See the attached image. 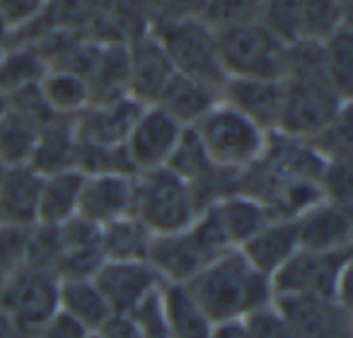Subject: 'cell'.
<instances>
[{
    "label": "cell",
    "instance_id": "1",
    "mask_svg": "<svg viewBox=\"0 0 353 338\" xmlns=\"http://www.w3.org/2000/svg\"><path fill=\"white\" fill-rule=\"evenodd\" d=\"M184 288L213 326L245 319L247 314L274 302L271 278L259 273L240 249H230L213 259Z\"/></svg>",
    "mask_w": 353,
    "mask_h": 338
},
{
    "label": "cell",
    "instance_id": "2",
    "mask_svg": "<svg viewBox=\"0 0 353 338\" xmlns=\"http://www.w3.org/2000/svg\"><path fill=\"white\" fill-rule=\"evenodd\" d=\"M230 249L216 213L208 206L187 230L152 237L148 264L160 275L162 285H187L203 266Z\"/></svg>",
    "mask_w": 353,
    "mask_h": 338
},
{
    "label": "cell",
    "instance_id": "3",
    "mask_svg": "<svg viewBox=\"0 0 353 338\" xmlns=\"http://www.w3.org/2000/svg\"><path fill=\"white\" fill-rule=\"evenodd\" d=\"M192 131L213 165L237 174L256 165L269 142V133L223 99L201 121L194 123Z\"/></svg>",
    "mask_w": 353,
    "mask_h": 338
},
{
    "label": "cell",
    "instance_id": "4",
    "mask_svg": "<svg viewBox=\"0 0 353 338\" xmlns=\"http://www.w3.org/2000/svg\"><path fill=\"white\" fill-rule=\"evenodd\" d=\"M199 213L201 208L196 206L192 189L167 167L133 177L131 215L152 237L187 230Z\"/></svg>",
    "mask_w": 353,
    "mask_h": 338
},
{
    "label": "cell",
    "instance_id": "5",
    "mask_svg": "<svg viewBox=\"0 0 353 338\" xmlns=\"http://www.w3.org/2000/svg\"><path fill=\"white\" fill-rule=\"evenodd\" d=\"M150 32L162 44L174 73L223 87L225 73L218 54V32L211 30L201 17L155 22L150 25Z\"/></svg>",
    "mask_w": 353,
    "mask_h": 338
},
{
    "label": "cell",
    "instance_id": "6",
    "mask_svg": "<svg viewBox=\"0 0 353 338\" xmlns=\"http://www.w3.org/2000/svg\"><path fill=\"white\" fill-rule=\"evenodd\" d=\"M348 268L351 251H319L298 249L274 275V297H327L348 302Z\"/></svg>",
    "mask_w": 353,
    "mask_h": 338
},
{
    "label": "cell",
    "instance_id": "7",
    "mask_svg": "<svg viewBox=\"0 0 353 338\" xmlns=\"http://www.w3.org/2000/svg\"><path fill=\"white\" fill-rule=\"evenodd\" d=\"M285 49L259 22L218 32V54L228 78L285 80Z\"/></svg>",
    "mask_w": 353,
    "mask_h": 338
},
{
    "label": "cell",
    "instance_id": "8",
    "mask_svg": "<svg viewBox=\"0 0 353 338\" xmlns=\"http://www.w3.org/2000/svg\"><path fill=\"white\" fill-rule=\"evenodd\" d=\"M283 83V109H281L279 131H276L281 136L310 140L351 104L327 83L322 73L293 75Z\"/></svg>",
    "mask_w": 353,
    "mask_h": 338
},
{
    "label": "cell",
    "instance_id": "9",
    "mask_svg": "<svg viewBox=\"0 0 353 338\" xmlns=\"http://www.w3.org/2000/svg\"><path fill=\"white\" fill-rule=\"evenodd\" d=\"M59 285L54 271L22 266L10 275L0 293V309L27 333L34 331L59 309Z\"/></svg>",
    "mask_w": 353,
    "mask_h": 338
},
{
    "label": "cell",
    "instance_id": "10",
    "mask_svg": "<svg viewBox=\"0 0 353 338\" xmlns=\"http://www.w3.org/2000/svg\"><path fill=\"white\" fill-rule=\"evenodd\" d=\"M184 131L187 128L182 123H176L160 107H155V104L143 107V112L138 114L136 123L131 126L126 140H123L133 172L141 174L167 167V162L172 160L176 145L182 140Z\"/></svg>",
    "mask_w": 353,
    "mask_h": 338
},
{
    "label": "cell",
    "instance_id": "11",
    "mask_svg": "<svg viewBox=\"0 0 353 338\" xmlns=\"http://www.w3.org/2000/svg\"><path fill=\"white\" fill-rule=\"evenodd\" d=\"M293 338H353L351 304L327 297H274Z\"/></svg>",
    "mask_w": 353,
    "mask_h": 338
},
{
    "label": "cell",
    "instance_id": "12",
    "mask_svg": "<svg viewBox=\"0 0 353 338\" xmlns=\"http://www.w3.org/2000/svg\"><path fill=\"white\" fill-rule=\"evenodd\" d=\"M92 283L107 299L112 314L131 317L148 297L162 288L160 275L148 261H104Z\"/></svg>",
    "mask_w": 353,
    "mask_h": 338
},
{
    "label": "cell",
    "instance_id": "13",
    "mask_svg": "<svg viewBox=\"0 0 353 338\" xmlns=\"http://www.w3.org/2000/svg\"><path fill=\"white\" fill-rule=\"evenodd\" d=\"M126 54H128V80H126V92L143 107H150L157 102L162 87L167 80L174 75L170 59H167L162 44L155 39L150 30L143 34L133 36L126 41Z\"/></svg>",
    "mask_w": 353,
    "mask_h": 338
},
{
    "label": "cell",
    "instance_id": "14",
    "mask_svg": "<svg viewBox=\"0 0 353 338\" xmlns=\"http://www.w3.org/2000/svg\"><path fill=\"white\" fill-rule=\"evenodd\" d=\"M141 112L143 104L128 94L90 102L73 118L78 140L92 142V145H123Z\"/></svg>",
    "mask_w": 353,
    "mask_h": 338
},
{
    "label": "cell",
    "instance_id": "15",
    "mask_svg": "<svg viewBox=\"0 0 353 338\" xmlns=\"http://www.w3.org/2000/svg\"><path fill=\"white\" fill-rule=\"evenodd\" d=\"M295 227H298L300 249L319 251V254L351 251L353 215L348 208H341L322 198L295 218Z\"/></svg>",
    "mask_w": 353,
    "mask_h": 338
},
{
    "label": "cell",
    "instance_id": "16",
    "mask_svg": "<svg viewBox=\"0 0 353 338\" xmlns=\"http://www.w3.org/2000/svg\"><path fill=\"white\" fill-rule=\"evenodd\" d=\"M285 83L283 80H250L228 78L221 87V99L235 112L254 121L261 131H279L281 109H283Z\"/></svg>",
    "mask_w": 353,
    "mask_h": 338
},
{
    "label": "cell",
    "instance_id": "17",
    "mask_svg": "<svg viewBox=\"0 0 353 338\" xmlns=\"http://www.w3.org/2000/svg\"><path fill=\"white\" fill-rule=\"evenodd\" d=\"M133 177L131 174H92V177H85L78 203V218L88 220L94 227H104L109 222L131 215Z\"/></svg>",
    "mask_w": 353,
    "mask_h": 338
},
{
    "label": "cell",
    "instance_id": "18",
    "mask_svg": "<svg viewBox=\"0 0 353 338\" xmlns=\"http://www.w3.org/2000/svg\"><path fill=\"white\" fill-rule=\"evenodd\" d=\"M298 249H300V244H298L295 218H271L261 230H256L254 235L240 246L242 256H245L259 273L269 275V278Z\"/></svg>",
    "mask_w": 353,
    "mask_h": 338
},
{
    "label": "cell",
    "instance_id": "19",
    "mask_svg": "<svg viewBox=\"0 0 353 338\" xmlns=\"http://www.w3.org/2000/svg\"><path fill=\"white\" fill-rule=\"evenodd\" d=\"M218 102H221V87H213V85L201 83V80L174 73L167 80L165 87H162L155 107H160L165 114H170L184 128H192Z\"/></svg>",
    "mask_w": 353,
    "mask_h": 338
},
{
    "label": "cell",
    "instance_id": "20",
    "mask_svg": "<svg viewBox=\"0 0 353 338\" xmlns=\"http://www.w3.org/2000/svg\"><path fill=\"white\" fill-rule=\"evenodd\" d=\"M75 157H78L75 121L65 116H54L46 126L39 128L27 167H32L41 177H49V174L75 169Z\"/></svg>",
    "mask_w": 353,
    "mask_h": 338
},
{
    "label": "cell",
    "instance_id": "21",
    "mask_svg": "<svg viewBox=\"0 0 353 338\" xmlns=\"http://www.w3.org/2000/svg\"><path fill=\"white\" fill-rule=\"evenodd\" d=\"M41 179L44 177L27 165L8 167L6 182L0 187V225H37Z\"/></svg>",
    "mask_w": 353,
    "mask_h": 338
},
{
    "label": "cell",
    "instance_id": "22",
    "mask_svg": "<svg viewBox=\"0 0 353 338\" xmlns=\"http://www.w3.org/2000/svg\"><path fill=\"white\" fill-rule=\"evenodd\" d=\"M83 179H85V174H80L78 169L49 174V177L41 179L37 225L61 227L63 222L73 220V218L78 215Z\"/></svg>",
    "mask_w": 353,
    "mask_h": 338
},
{
    "label": "cell",
    "instance_id": "23",
    "mask_svg": "<svg viewBox=\"0 0 353 338\" xmlns=\"http://www.w3.org/2000/svg\"><path fill=\"white\" fill-rule=\"evenodd\" d=\"M211 208H213V213H216L223 235L230 242L232 249H240L256 230H261V227L274 218L266 211V206H261L256 198L245 196V193L223 196L221 201H216Z\"/></svg>",
    "mask_w": 353,
    "mask_h": 338
},
{
    "label": "cell",
    "instance_id": "24",
    "mask_svg": "<svg viewBox=\"0 0 353 338\" xmlns=\"http://www.w3.org/2000/svg\"><path fill=\"white\" fill-rule=\"evenodd\" d=\"M160 307L172 338H211L213 321L201 312L184 285H162Z\"/></svg>",
    "mask_w": 353,
    "mask_h": 338
},
{
    "label": "cell",
    "instance_id": "25",
    "mask_svg": "<svg viewBox=\"0 0 353 338\" xmlns=\"http://www.w3.org/2000/svg\"><path fill=\"white\" fill-rule=\"evenodd\" d=\"M39 92L54 116L75 118L92 102L90 80L78 73H70V70H61V68L46 70V75L39 83Z\"/></svg>",
    "mask_w": 353,
    "mask_h": 338
},
{
    "label": "cell",
    "instance_id": "26",
    "mask_svg": "<svg viewBox=\"0 0 353 338\" xmlns=\"http://www.w3.org/2000/svg\"><path fill=\"white\" fill-rule=\"evenodd\" d=\"M59 309L80 321L90 333H97L112 317L107 299L99 288L90 280H61L59 285Z\"/></svg>",
    "mask_w": 353,
    "mask_h": 338
},
{
    "label": "cell",
    "instance_id": "27",
    "mask_svg": "<svg viewBox=\"0 0 353 338\" xmlns=\"http://www.w3.org/2000/svg\"><path fill=\"white\" fill-rule=\"evenodd\" d=\"M46 70L49 63L34 44H22V41L6 44L0 59V92L12 94L17 89L39 85Z\"/></svg>",
    "mask_w": 353,
    "mask_h": 338
},
{
    "label": "cell",
    "instance_id": "28",
    "mask_svg": "<svg viewBox=\"0 0 353 338\" xmlns=\"http://www.w3.org/2000/svg\"><path fill=\"white\" fill-rule=\"evenodd\" d=\"M150 242L152 235L133 215L99 227V246L104 261H148Z\"/></svg>",
    "mask_w": 353,
    "mask_h": 338
},
{
    "label": "cell",
    "instance_id": "29",
    "mask_svg": "<svg viewBox=\"0 0 353 338\" xmlns=\"http://www.w3.org/2000/svg\"><path fill=\"white\" fill-rule=\"evenodd\" d=\"M351 25V0H300V39L324 44Z\"/></svg>",
    "mask_w": 353,
    "mask_h": 338
},
{
    "label": "cell",
    "instance_id": "30",
    "mask_svg": "<svg viewBox=\"0 0 353 338\" xmlns=\"http://www.w3.org/2000/svg\"><path fill=\"white\" fill-rule=\"evenodd\" d=\"M322 73L327 83L351 102L353 97V34L351 25L341 27L322 44Z\"/></svg>",
    "mask_w": 353,
    "mask_h": 338
},
{
    "label": "cell",
    "instance_id": "31",
    "mask_svg": "<svg viewBox=\"0 0 353 338\" xmlns=\"http://www.w3.org/2000/svg\"><path fill=\"white\" fill-rule=\"evenodd\" d=\"M37 136L39 126L8 107V112L0 116V162L8 167L30 165Z\"/></svg>",
    "mask_w": 353,
    "mask_h": 338
},
{
    "label": "cell",
    "instance_id": "32",
    "mask_svg": "<svg viewBox=\"0 0 353 338\" xmlns=\"http://www.w3.org/2000/svg\"><path fill=\"white\" fill-rule=\"evenodd\" d=\"M75 169L85 177H92V174H131L133 177L136 174L123 145H92L80 140Z\"/></svg>",
    "mask_w": 353,
    "mask_h": 338
},
{
    "label": "cell",
    "instance_id": "33",
    "mask_svg": "<svg viewBox=\"0 0 353 338\" xmlns=\"http://www.w3.org/2000/svg\"><path fill=\"white\" fill-rule=\"evenodd\" d=\"M256 22L281 44L300 41V0H261Z\"/></svg>",
    "mask_w": 353,
    "mask_h": 338
},
{
    "label": "cell",
    "instance_id": "34",
    "mask_svg": "<svg viewBox=\"0 0 353 338\" xmlns=\"http://www.w3.org/2000/svg\"><path fill=\"white\" fill-rule=\"evenodd\" d=\"M307 142L324 162H351V104L339 116H334V121H329L317 136L310 138Z\"/></svg>",
    "mask_w": 353,
    "mask_h": 338
},
{
    "label": "cell",
    "instance_id": "35",
    "mask_svg": "<svg viewBox=\"0 0 353 338\" xmlns=\"http://www.w3.org/2000/svg\"><path fill=\"white\" fill-rule=\"evenodd\" d=\"M259 3L261 0H203V10L199 17L211 30L223 32L230 27L254 22Z\"/></svg>",
    "mask_w": 353,
    "mask_h": 338
},
{
    "label": "cell",
    "instance_id": "36",
    "mask_svg": "<svg viewBox=\"0 0 353 338\" xmlns=\"http://www.w3.org/2000/svg\"><path fill=\"white\" fill-rule=\"evenodd\" d=\"M32 227L0 225V275L10 278L27 264Z\"/></svg>",
    "mask_w": 353,
    "mask_h": 338
},
{
    "label": "cell",
    "instance_id": "37",
    "mask_svg": "<svg viewBox=\"0 0 353 338\" xmlns=\"http://www.w3.org/2000/svg\"><path fill=\"white\" fill-rule=\"evenodd\" d=\"M319 193L324 201L336 203L351 211L353 203V174L351 162H327L319 177Z\"/></svg>",
    "mask_w": 353,
    "mask_h": 338
},
{
    "label": "cell",
    "instance_id": "38",
    "mask_svg": "<svg viewBox=\"0 0 353 338\" xmlns=\"http://www.w3.org/2000/svg\"><path fill=\"white\" fill-rule=\"evenodd\" d=\"M250 338H293L285 319L281 317V312L276 309V304H266V307L256 309V312L247 314L242 319Z\"/></svg>",
    "mask_w": 353,
    "mask_h": 338
},
{
    "label": "cell",
    "instance_id": "39",
    "mask_svg": "<svg viewBox=\"0 0 353 338\" xmlns=\"http://www.w3.org/2000/svg\"><path fill=\"white\" fill-rule=\"evenodd\" d=\"M46 3L49 0H0V17L10 30V36L30 27L44 12Z\"/></svg>",
    "mask_w": 353,
    "mask_h": 338
},
{
    "label": "cell",
    "instance_id": "40",
    "mask_svg": "<svg viewBox=\"0 0 353 338\" xmlns=\"http://www.w3.org/2000/svg\"><path fill=\"white\" fill-rule=\"evenodd\" d=\"M162 290V288H160ZM160 290H157L152 297H148L136 312L131 314L133 321L138 326L141 338H172L167 331L165 317H162V307H160Z\"/></svg>",
    "mask_w": 353,
    "mask_h": 338
},
{
    "label": "cell",
    "instance_id": "41",
    "mask_svg": "<svg viewBox=\"0 0 353 338\" xmlns=\"http://www.w3.org/2000/svg\"><path fill=\"white\" fill-rule=\"evenodd\" d=\"M203 10V0H150V25L172 20L199 17Z\"/></svg>",
    "mask_w": 353,
    "mask_h": 338
},
{
    "label": "cell",
    "instance_id": "42",
    "mask_svg": "<svg viewBox=\"0 0 353 338\" xmlns=\"http://www.w3.org/2000/svg\"><path fill=\"white\" fill-rule=\"evenodd\" d=\"M90 336H92V333H90L83 324L75 321L63 309H56V312L37 328L32 338H90Z\"/></svg>",
    "mask_w": 353,
    "mask_h": 338
},
{
    "label": "cell",
    "instance_id": "43",
    "mask_svg": "<svg viewBox=\"0 0 353 338\" xmlns=\"http://www.w3.org/2000/svg\"><path fill=\"white\" fill-rule=\"evenodd\" d=\"M99 338H141L138 326L133 317H121V314H112L102 328L97 331Z\"/></svg>",
    "mask_w": 353,
    "mask_h": 338
},
{
    "label": "cell",
    "instance_id": "44",
    "mask_svg": "<svg viewBox=\"0 0 353 338\" xmlns=\"http://www.w3.org/2000/svg\"><path fill=\"white\" fill-rule=\"evenodd\" d=\"M211 338H250V336H247V328L242 324V319H235V321L216 324Z\"/></svg>",
    "mask_w": 353,
    "mask_h": 338
},
{
    "label": "cell",
    "instance_id": "45",
    "mask_svg": "<svg viewBox=\"0 0 353 338\" xmlns=\"http://www.w3.org/2000/svg\"><path fill=\"white\" fill-rule=\"evenodd\" d=\"M0 338H30L3 309H0Z\"/></svg>",
    "mask_w": 353,
    "mask_h": 338
},
{
    "label": "cell",
    "instance_id": "46",
    "mask_svg": "<svg viewBox=\"0 0 353 338\" xmlns=\"http://www.w3.org/2000/svg\"><path fill=\"white\" fill-rule=\"evenodd\" d=\"M8 39H10V30H8V25L3 22V17H0V44H8Z\"/></svg>",
    "mask_w": 353,
    "mask_h": 338
},
{
    "label": "cell",
    "instance_id": "47",
    "mask_svg": "<svg viewBox=\"0 0 353 338\" xmlns=\"http://www.w3.org/2000/svg\"><path fill=\"white\" fill-rule=\"evenodd\" d=\"M8 107H10V104H8V94L0 92V116H3V114L8 112Z\"/></svg>",
    "mask_w": 353,
    "mask_h": 338
},
{
    "label": "cell",
    "instance_id": "48",
    "mask_svg": "<svg viewBox=\"0 0 353 338\" xmlns=\"http://www.w3.org/2000/svg\"><path fill=\"white\" fill-rule=\"evenodd\" d=\"M6 174H8V165L0 162V187H3V182H6Z\"/></svg>",
    "mask_w": 353,
    "mask_h": 338
},
{
    "label": "cell",
    "instance_id": "49",
    "mask_svg": "<svg viewBox=\"0 0 353 338\" xmlns=\"http://www.w3.org/2000/svg\"><path fill=\"white\" fill-rule=\"evenodd\" d=\"M6 280H8L6 275H0V293H3V285H6Z\"/></svg>",
    "mask_w": 353,
    "mask_h": 338
},
{
    "label": "cell",
    "instance_id": "50",
    "mask_svg": "<svg viewBox=\"0 0 353 338\" xmlns=\"http://www.w3.org/2000/svg\"><path fill=\"white\" fill-rule=\"evenodd\" d=\"M3 51H6V44H0V59H3Z\"/></svg>",
    "mask_w": 353,
    "mask_h": 338
},
{
    "label": "cell",
    "instance_id": "51",
    "mask_svg": "<svg viewBox=\"0 0 353 338\" xmlns=\"http://www.w3.org/2000/svg\"><path fill=\"white\" fill-rule=\"evenodd\" d=\"M90 338H99V336H97V333H92V336H90Z\"/></svg>",
    "mask_w": 353,
    "mask_h": 338
}]
</instances>
